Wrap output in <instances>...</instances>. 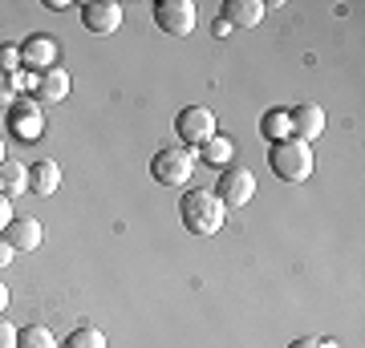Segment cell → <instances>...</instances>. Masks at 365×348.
<instances>
[{
    "label": "cell",
    "mask_w": 365,
    "mask_h": 348,
    "mask_svg": "<svg viewBox=\"0 0 365 348\" xmlns=\"http://www.w3.org/2000/svg\"><path fill=\"white\" fill-rule=\"evenodd\" d=\"M268 167H272V174L280 182H288V186H300V182L313 179V146L309 142H297V138H284V142H272V150H268Z\"/></svg>",
    "instance_id": "cell-1"
},
{
    "label": "cell",
    "mask_w": 365,
    "mask_h": 348,
    "mask_svg": "<svg viewBox=\"0 0 365 348\" xmlns=\"http://www.w3.org/2000/svg\"><path fill=\"white\" fill-rule=\"evenodd\" d=\"M179 219L191 235H215L223 227V219H227V211L215 199V191H182Z\"/></svg>",
    "instance_id": "cell-2"
},
{
    "label": "cell",
    "mask_w": 365,
    "mask_h": 348,
    "mask_svg": "<svg viewBox=\"0 0 365 348\" xmlns=\"http://www.w3.org/2000/svg\"><path fill=\"white\" fill-rule=\"evenodd\" d=\"M191 170H195V154L182 150V146H163V150L150 158V179H155L158 186H187Z\"/></svg>",
    "instance_id": "cell-3"
},
{
    "label": "cell",
    "mask_w": 365,
    "mask_h": 348,
    "mask_svg": "<svg viewBox=\"0 0 365 348\" xmlns=\"http://www.w3.org/2000/svg\"><path fill=\"white\" fill-rule=\"evenodd\" d=\"M215 199L223 203V211H240L256 199V174L248 167H223L220 182H215Z\"/></svg>",
    "instance_id": "cell-4"
},
{
    "label": "cell",
    "mask_w": 365,
    "mask_h": 348,
    "mask_svg": "<svg viewBox=\"0 0 365 348\" xmlns=\"http://www.w3.org/2000/svg\"><path fill=\"white\" fill-rule=\"evenodd\" d=\"M199 21V4L195 0H158L155 4V25L170 37H191Z\"/></svg>",
    "instance_id": "cell-5"
},
{
    "label": "cell",
    "mask_w": 365,
    "mask_h": 348,
    "mask_svg": "<svg viewBox=\"0 0 365 348\" xmlns=\"http://www.w3.org/2000/svg\"><path fill=\"white\" fill-rule=\"evenodd\" d=\"M9 130H13L21 142H37L41 134H45V114H41V102L37 97H16L9 105Z\"/></svg>",
    "instance_id": "cell-6"
},
{
    "label": "cell",
    "mask_w": 365,
    "mask_h": 348,
    "mask_svg": "<svg viewBox=\"0 0 365 348\" xmlns=\"http://www.w3.org/2000/svg\"><path fill=\"white\" fill-rule=\"evenodd\" d=\"M175 134H179L187 146H203L215 134V114H211L207 105H187V110H179V117H175Z\"/></svg>",
    "instance_id": "cell-7"
},
{
    "label": "cell",
    "mask_w": 365,
    "mask_h": 348,
    "mask_svg": "<svg viewBox=\"0 0 365 348\" xmlns=\"http://www.w3.org/2000/svg\"><path fill=\"white\" fill-rule=\"evenodd\" d=\"M81 25L90 28V33H98V37H110L122 25V4H114V0H90V4H81Z\"/></svg>",
    "instance_id": "cell-8"
},
{
    "label": "cell",
    "mask_w": 365,
    "mask_h": 348,
    "mask_svg": "<svg viewBox=\"0 0 365 348\" xmlns=\"http://www.w3.org/2000/svg\"><path fill=\"white\" fill-rule=\"evenodd\" d=\"M53 65H57V41L45 37V33H33V37L21 45V69L45 73V69H53Z\"/></svg>",
    "instance_id": "cell-9"
},
{
    "label": "cell",
    "mask_w": 365,
    "mask_h": 348,
    "mask_svg": "<svg viewBox=\"0 0 365 348\" xmlns=\"http://www.w3.org/2000/svg\"><path fill=\"white\" fill-rule=\"evenodd\" d=\"M288 122H292V138H297V142L313 146V138H321V134H325V110H321V105H313V102L292 105V110H288Z\"/></svg>",
    "instance_id": "cell-10"
},
{
    "label": "cell",
    "mask_w": 365,
    "mask_h": 348,
    "mask_svg": "<svg viewBox=\"0 0 365 348\" xmlns=\"http://www.w3.org/2000/svg\"><path fill=\"white\" fill-rule=\"evenodd\" d=\"M0 239L13 247V251H37L41 239H45V231H41V219H13L9 227H4Z\"/></svg>",
    "instance_id": "cell-11"
},
{
    "label": "cell",
    "mask_w": 365,
    "mask_h": 348,
    "mask_svg": "<svg viewBox=\"0 0 365 348\" xmlns=\"http://www.w3.org/2000/svg\"><path fill=\"white\" fill-rule=\"evenodd\" d=\"M37 102H45V105H53V102H66L69 97V73L66 69H45V73H37Z\"/></svg>",
    "instance_id": "cell-12"
},
{
    "label": "cell",
    "mask_w": 365,
    "mask_h": 348,
    "mask_svg": "<svg viewBox=\"0 0 365 348\" xmlns=\"http://www.w3.org/2000/svg\"><path fill=\"white\" fill-rule=\"evenodd\" d=\"M223 21L232 28H256L264 21V4L260 0H227L223 4Z\"/></svg>",
    "instance_id": "cell-13"
},
{
    "label": "cell",
    "mask_w": 365,
    "mask_h": 348,
    "mask_svg": "<svg viewBox=\"0 0 365 348\" xmlns=\"http://www.w3.org/2000/svg\"><path fill=\"white\" fill-rule=\"evenodd\" d=\"M57 186H61V167L53 158H41L29 167V191L33 194H53Z\"/></svg>",
    "instance_id": "cell-14"
},
{
    "label": "cell",
    "mask_w": 365,
    "mask_h": 348,
    "mask_svg": "<svg viewBox=\"0 0 365 348\" xmlns=\"http://www.w3.org/2000/svg\"><path fill=\"white\" fill-rule=\"evenodd\" d=\"M0 191H4V199L29 191V167L25 162H16V158H4V162H0Z\"/></svg>",
    "instance_id": "cell-15"
},
{
    "label": "cell",
    "mask_w": 365,
    "mask_h": 348,
    "mask_svg": "<svg viewBox=\"0 0 365 348\" xmlns=\"http://www.w3.org/2000/svg\"><path fill=\"white\" fill-rule=\"evenodd\" d=\"M199 158H203L207 167H232L235 142H232V138H223V134H211L207 142L199 146Z\"/></svg>",
    "instance_id": "cell-16"
},
{
    "label": "cell",
    "mask_w": 365,
    "mask_h": 348,
    "mask_svg": "<svg viewBox=\"0 0 365 348\" xmlns=\"http://www.w3.org/2000/svg\"><path fill=\"white\" fill-rule=\"evenodd\" d=\"M264 138L268 142H284V138H292V122H288V110H272V114L264 117Z\"/></svg>",
    "instance_id": "cell-17"
},
{
    "label": "cell",
    "mask_w": 365,
    "mask_h": 348,
    "mask_svg": "<svg viewBox=\"0 0 365 348\" xmlns=\"http://www.w3.org/2000/svg\"><path fill=\"white\" fill-rule=\"evenodd\" d=\"M16 348H57V340H53V332L45 324H29V328H21V336H16Z\"/></svg>",
    "instance_id": "cell-18"
},
{
    "label": "cell",
    "mask_w": 365,
    "mask_h": 348,
    "mask_svg": "<svg viewBox=\"0 0 365 348\" xmlns=\"http://www.w3.org/2000/svg\"><path fill=\"white\" fill-rule=\"evenodd\" d=\"M66 348H106V336L98 328H90V324H81V328H73L66 336Z\"/></svg>",
    "instance_id": "cell-19"
},
{
    "label": "cell",
    "mask_w": 365,
    "mask_h": 348,
    "mask_svg": "<svg viewBox=\"0 0 365 348\" xmlns=\"http://www.w3.org/2000/svg\"><path fill=\"white\" fill-rule=\"evenodd\" d=\"M21 69V45H0V73H16Z\"/></svg>",
    "instance_id": "cell-20"
},
{
    "label": "cell",
    "mask_w": 365,
    "mask_h": 348,
    "mask_svg": "<svg viewBox=\"0 0 365 348\" xmlns=\"http://www.w3.org/2000/svg\"><path fill=\"white\" fill-rule=\"evenodd\" d=\"M16 336H21V328L0 316V348H16Z\"/></svg>",
    "instance_id": "cell-21"
},
{
    "label": "cell",
    "mask_w": 365,
    "mask_h": 348,
    "mask_svg": "<svg viewBox=\"0 0 365 348\" xmlns=\"http://www.w3.org/2000/svg\"><path fill=\"white\" fill-rule=\"evenodd\" d=\"M288 348H337L333 340H321V336H300V340H292Z\"/></svg>",
    "instance_id": "cell-22"
},
{
    "label": "cell",
    "mask_w": 365,
    "mask_h": 348,
    "mask_svg": "<svg viewBox=\"0 0 365 348\" xmlns=\"http://www.w3.org/2000/svg\"><path fill=\"white\" fill-rule=\"evenodd\" d=\"M13 219H16V215H13V203H9V199L0 194V235H4V227H9Z\"/></svg>",
    "instance_id": "cell-23"
},
{
    "label": "cell",
    "mask_w": 365,
    "mask_h": 348,
    "mask_svg": "<svg viewBox=\"0 0 365 348\" xmlns=\"http://www.w3.org/2000/svg\"><path fill=\"white\" fill-rule=\"evenodd\" d=\"M13 255H16V251L4 243V239H0V268H9V263H13Z\"/></svg>",
    "instance_id": "cell-24"
},
{
    "label": "cell",
    "mask_w": 365,
    "mask_h": 348,
    "mask_svg": "<svg viewBox=\"0 0 365 348\" xmlns=\"http://www.w3.org/2000/svg\"><path fill=\"white\" fill-rule=\"evenodd\" d=\"M4 308H9V288L0 284V316H4Z\"/></svg>",
    "instance_id": "cell-25"
},
{
    "label": "cell",
    "mask_w": 365,
    "mask_h": 348,
    "mask_svg": "<svg viewBox=\"0 0 365 348\" xmlns=\"http://www.w3.org/2000/svg\"><path fill=\"white\" fill-rule=\"evenodd\" d=\"M0 162H4V146H0Z\"/></svg>",
    "instance_id": "cell-26"
},
{
    "label": "cell",
    "mask_w": 365,
    "mask_h": 348,
    "mask_svg": "<svg viewBox=\"0 0 365 348\" xmlns=\"http://www.w3.org/2000/svg\"><path fill=\"white\" fill-rule=\"evenodd\" d=\"M0 194H4V191H0Z\"/></svg>",
    "instance_id": "cell-27"
}]
</instances>
